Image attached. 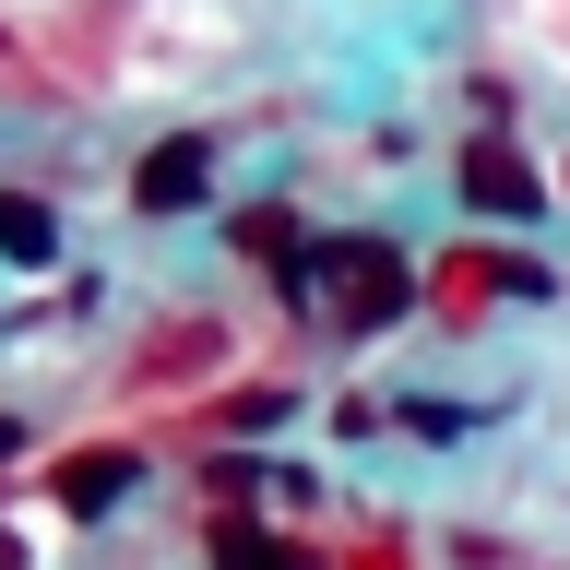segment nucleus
<instances>
[{
    "label": "nucleus",
    "instance_id": "nucleus-1",
    "mask_svg": "<svg viewBox=\"0 0 570 570\" xmlns=\"http://www.w3.org/2000/svg\"><path fill=\"white\" fill-rule=\"evenodd\" d=\"M297 274H333V285H345V297H333L345 333H381V321H404V297H416L404 249H381V238H321V249H297Z\"/></svg>",
    "mask_w": 570,
    "mask_h": 570
},
{
    "label": "nucleus",
    "instance_id": "nucleus-2",
    "mask_svg": "<svg viewBox=\"0 0 570 570\" xmlns=\"http://www.w3.org/2000/svg\"><path fill=\"white\" fill-rule=\"evenodd\" d=\"M463 203H488V214H547V178H534L511 142H463Z\"/></svg>",
    "mask_w": 570,
    "mask_h": 570
},
{
    "label": "nucleus",
    "instance_id": "nucleus-3",
    "mask_svg": "<svg viewBox=\"0 0 570 570\" xmlns=\"http://www.w3.org/2000/svg\"><path fill=\"white\" fill-rule=\"evenodd\" d=\"M131 475H142L131 452H71L60 475H48V499H60L71 523H107V511H119V499H131Z\"/></svg>",
    "mask_w": 570,
    "mask_h": 570
},
{
    "label": "nucleus",
    "instance_id": "nucleus-4",
    "mask_svg": "<svg viewBox=\"0 0 570 570\" xmlns=\"http://www.w3.org/2000/svg\"><path fill=\"white\" fill-rule=\"evenodd\" d=\"M203 178H214V155L178 131V142H155V155L131 167V203H142V214H178V203H203Z\"/></svg>",
    "mask_w": 570,
    "mask_h": 570
},
{
    "label": "nucleus",
    "instance_id": "nucleus-5",
    "mask_svg": "<svg viewBox=\"0 0 570 570\" xmlns=\"http://www.w3.org/2000/svg\"><path fill=\"white\" fill-rule=\"evenodd\" d=\"M214 570H309V547H297V534H262L249 511H226V523H214Z\"/></svg>",
    "mask_w": 570,
    "mask_h": 570
},
{
    "label": "nucleus",
    "instance_id": "nucleus-6",
    "mask_svg": "<svg viewBox=\"0 0 570 570\" xmlns=\"http://www.w3.org/2000/svg\"><path fill=\"white\" fill-rule=\"evenodd\" d=\"M48 249H60V214L36 190H0V262H48Z\"/></svg>",
    "mask_w": 570,
    "mask_h": 570
},
{
    "label": "nucleus",
    "instance_id": "nucleus-7",
    "mask_svg": "<svg viewBox=\"0 0 570 570\" xmlns=\"http://www.w3.org/2000/svg\"><path fill=\"white\" fill-rule=\"evenodd\" d=\"M297 416V392H238V404H226V428H285Z\"/></svg>",
    "mask_w": 570,
    "mask_h": 570
},
{
    "label": "nucleus",
    "instance_id": "nucleus-8",
    "mask_svg": "<svg viewBox=\"0 0 570 570\" xmlns=\"http://www.w3.org/2000/svg\"><path fill=\"white\" fill-rule=\"evenodd\" d=\"M214 499H226V511H249V499H262V463L226 452V463H214Z\"/></svg>",
    "mask_w": 570,
    "mask_h": 570
},
{
    "label": "nucleus",
    "instance_id": "nucleus-9",
    "mask_svg": "<svg viewBox=\"0 0 570 570\" xmlns=\"http://www.w3.org/2000/svg\"><path fill=\"white\" fill-rule=\"evenodd\" d=\"M0 463H12V416H0Z\"/></svg>",
    "mask_w": 570,
    "mask_h": 570
}]
</instances>
